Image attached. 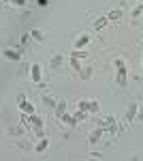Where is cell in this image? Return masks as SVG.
Returning <instances> with one entry per match:
<instances>
[{
  "label": "cell",
  "mask_w": 143,
  "mask_h": 161,
  "mask_svg": "<svg viewBox=\"0 0 143 161\" xmlns=\"http://www.w3.org/2000/svg\"><path fill=\"white\" fill-rule=\"evenodd\" d=\"M115 67H118V86H126L128 84V69H126V62L122 60V58H115Z\"/></svg>",
  "instance_id": "obj_1"
},
{
  "label": "cell",
  "mask_w": 143,
  "mask_h": 161,
  "mask_svg": "<svg viewBox=\"0 0 143 161\" xmlns=\"http://www.w3.org/2000/svg\"><path fill=\"white\" fill-rule=\"evenodd\" d=\"M77 110H85L90 112V114H96V112L100 110V105H98V101H90V99H84L77 103Z\"/></svg>",
  "instance_id": "obj_2"
},
{
  "label": "cell",
  "mask_w": 143,
  "mask_h": 161,
  "mask_svg": "<svg viewBox=\"0 0 143 161\" xmlns=\"http://www.w3.org/2000/svg\"><path fill=\"white\" fill-rule=\"evenodd\" d=\"M100 127H103L107 133H111V136L118 131V129H115V118H113V116H105V118L100 120Z\"/></svg>",
  "instance_id": "obj_3"
},
{
  "label": "cell",
  "mask_w": 143,
  "mask_h": 161,
  "mask_svg": "<svg viewBox=\"0 0 143 161\" xmlns=\"http://www.w3.org/2000/svg\"><path fill=\"white\" fill-rule=\"evenodd\" d=\"M17 105H19V110L26 112V114H34V105L32 103H28L24 95H17Z\"/></svg>",
  "instance_id": "obj_4"
},
{
  "label": "cell",
  "mask_w": 143,
  "mask_h": 161,
  "mask_svg": "<svg viewBox=\"0 0 143 161\" xmlns=\"http://www.w3.org/2000/svg\"><path fill=\"white\" fill-rule=\"evenodd\" d=\"M30 80L34 84H41L43 82V71H41V64H30Z\"/></svg>",
  "instance_id": "obj_5"
},
{
  "label": "cell",
  "mask_w": 143,
  "mask_h": 161,
  "mask_svg": "<svg viewBox=\"0 0 143 161\" xmlns=\"http://www.w3.org/2000/svg\"><path fill=\"white\" fill-rule=\"evenodd\" d=\"M103 133H105V129H103V127L98 125V129H94V131L90 133V137H88V142H90L92 146H94V144H98V142H100V137H103Z\"/></svg>",
  "instance_id": "obj_6"
},
{
  "label": "cell",
  "mask_w": 143,
  "mask_h": 161,
  "mask_svg": "<svg viewBox=\"0 0 143 161\" xmlns=\"http://www.w3.org/2000/svg\"><path fill=\"white\" fill-rule=\"evenodd\" d=\"M137 112H139V103H128V110H126V120H137Z\"/></svg>",
  "instance_id": "obj_7"
},
{
  "label": "cell",
  "mask_w": 143,
  "mask_h": 161,
  "mask_svg": "<svg viewBox=\"0 0 143 161\" xmlns=\"http://www.w3.org/2000/svg\"><path fill=\"white\" fill-rule=\"evenodd\" d=\"M90 35H81V37L77 39V41H75V50H84L85 45H88V43H90Z\"/></svg>",
  "instance_id": "obj_8"
},
{
  "label": "cell",
  "mask_w": 143,
  "mask_h": 161,
  "mask_svg": "<svg viewBox=\"0 0 143 161\" xmlns=\"http://www.w3.org/2000/svg\"><path fill=\"white\" fill-rule=\"evenodd\" d=\"M2 54H4V58H9V60H22V54H19V52L17 50H9V47H7V50L2 52Z\"/></svg>",
  "instance_id": "obj_9"
},
{
  "label": "cell",
  "mask_w": 143,
  "mask_h": 161,
  "mask_svg": "<svg viewBox=\"0 0 143 161\" xmlns=\"http://www.w3.org/2000/svg\"><path fill=\"white\" fill-rule=\"evenodd\" d=\"M62 62H64V56H62V54H54V58H51V62H49V67H51V69H60Z\"/></svg>",
  "instance_id": "obj_10"
},
{
  "label": "cell",
  "mask_w": 143,
  "mask_h": 161,
  "mask_svg": "<svg viewBox=\"0 0 143 161\" xmlns=\"http://www.w3.org/2000/svg\"><path fill=\"white\" fill-rule=\"evenodd\" d=\"M54 110H56V116H58V118H62V116L66 114V101H58V105H56Z\"/></svg>",
  "instance_id": "obj_11"
},
{
  "label": "cell",
  "mask_w": 143,
  "mask_h": 161,
  "mask_svg": "<svg viewBox=\"0 0 143 161\" xmlns=\"http://www.w3.org/2000/svg\"><path fill=\"white\" fill-rule=\"evenodd\" d=\"M122 15H124V13H122V9H113V11H109V13H107L109 22H118Z\"/></svg>",
  "instance_id": "obj_12"
},
{
  "label": "cell",
  "mask_w": 143,
  "mask_h": 161,
  "mask_svg": "<svg viewBox=\"0 0 143 161\" xmlns=\"http://www.w3.org/2000/svg\"><path fill=\"white\" fill-rule=\"evenodd\" d=\"M107 24H109V17H107V15H105V17H98V19L94 22V30H103Z\"/></svg>",
  "instance_id": "obj_13"
},
{
  "label": "cell",
  "mask_w": 143,
  "mask_h": 161,
  "mask_svg": "<svg viewBox=\"0 0 143 161\" xmlns=\"http://www.w3.org/2000/svg\"><path fill=\"white\" fill-rule=\"evenodd\" d=\"M26 133V127L22 123H19V127H11L9 129V136H24Z\"/></svg>",
  "instance_id": "obj_14"
},
{
  "label": "cell",
  "mask_w": 143,
  "mask_h": 161,
  "mask_svg": "<svg viewBox=\"0 0 143 161\" xmlns=\"http://www.w3.org/2000/svg\"><path fill=\"white\" fill-rule=\"evenodd\" d=\"M60 120H64V123L69 125V127H77V123H79V120H77L75 116H71V114H64V116H62Z\"/></svg>",
  "instance_id": "obj_15"
},
{
  "label": "cell",
  "mask_w": 143,
  "mask_h": 161,
  "mask_svg": "<svg viewBox=\"0 0 143 161\" xmlns=\"http://www.w3.org/2000/svg\"><path fill=\"white\" fill-rule=\"evenodd\" d=\"M30 37L34 39V41H45V32L38 30V28H34V30H30Z\"/></svg>",
  "instance_id": "obj_16"
},
{
  "label": "cell",
  "mask_w": 143,
  "mask_h": 161,
  "mask_svg": "<svg viewBox=\"0 0 143 161\" xmlns=\"http://www.w3.org/2000/svg\"><path fill=\"white\" fill-rule=\"evenodd\" d=\"M47 146H49V140H47V137H43V140L36 144L34 150H36V153H45V150H47Z\"/></svg>",
  "instance_id": "obj_17"
},
{
  "label": "cell",
  "mask_w": 143,
  "mask_h": 161,
  "mask_svg": "<svg viewBox=\"0 0 143 161\" xmlns=\"http://www.w3.org/2000/svg\"><path fill=\"white\" fill-rule=\"evenodd\" d=\"M43 103H45V105H49V108H56V105H58V101L54 99L51 95H43Z\"/></svg>",
  "instance_id": "obj_18"
},
{
  "label": "cell",
  "mask_w": 143,
  "mask_h": 161,
  "mask_svg": "<svg viewBox=\"0 0 143 161\" xmlns=\"http://www.w3.org/2000/svg\"><path fill=\"white\" fill-rule=\"evenodd\" d=\"M79 77H81V80H90V77H92V69H90V67H84V69L79 71Z\"/></svg>",
  "instance_id": "obj_19"
},
{
  "label": "cell",
  "mask_w": 143,
  "mask_h": 161,
  "mask_svg": "<svg viewBox=\"0 0 143 161\" xmlns=\"http://www.w3.org/2000/svg\"><path fill=\"white\" fill-rule=\"evenodd\" d=\"M30 123L34 125V129L36 127H43V118H38L36 114H30Z\"/></svg>",
  "instance_id": "obj_20"
},
{
  "label": "cell",
  "mask_w": 143,
  "mask_h": 161,
  "mask_svg": "<svg viewBox=\"0 0 143 161\" xmlns=\"http://www.w3.org/2000/svg\"><path fill=\"white\" fill-rule=\"evenodd\" d=\"M88 114H90V112H85V110H79V112H75L73 116H75L77 120H85V116H88Z\"/></svg>",
  "instance_id": "obj_21"
},
{
  "label": "cell",
  "mask_w": 143,
  "mask_h": 161,
  "mask_svg": "<svg viewBox=\"0 0 143 161\" xmlns=\"http://www.w3.org/2000/svg\"><path fill=\"white\" fill-rule=\"evenodd\" d=\"M71 69H75V71H77V73H79V71H81V69H84V67H81V64H79V60H77V58H71Z\"/></svg>",
  "instance_id": "obj_22"
},
{
  "label": "cell",
  "mask_w": 143,
  "mask_h": 161,
  "mask_svg": "<svg viewBox=\"0 0 143 161\" xmlns=\"http://www.w3.org/2000/svg\"><path fill=\"white\" fill-rule=\"evenodd\" d=\"M85 56H88V52H81V50L71 52V58H85Z\"/></svg>",
  "instance_id": "obj_23"
},
{
  "label": "cell",
  "mask_w": 143,
  "mask_h": 161,
  "mask_svg": "<svg viewBox=\"0 0 143 161\" xmlns=\"http://www.w3.org/2000/svg\"><path fill=\"white\" fill-rule=\"evenodd\" d=\"M34 133H36V137H41V140H43V137H45V129H43V127H36Z\"/></svg>",
  "instance_id": "obj_24"
},
{
  "label": "cell",
  "mask_w": 143,
  "mask_h": 161,
  "mask_svg": "<svg viewBox=\"0 0 143 161\" xmlns=\"http://www.w3.org/2000/svg\"><path fill=\"white\" fill-rule=\"evenodd\" d=\"M141 13H143V11H141V9H139V7H137V9H135V11H132L130 15H132V17H139V15H141Z\"/></svg>",
  "instance_id": "obj_25"
},
{
  "label": "cell",
  "mask_w": 143,
  "mask_h": 161,
  "mask_svg": "<svg viewBox=\"0 0 143 161\" xmlns=\"http://www.w3.org/2000/svg\"><path fill=\"white\" fill-rule=\"evenodd\" d=\"M47 2H49V0H36V4H38V7H43V9L47 7Z\"/></svg>",
  "instance_id": "obj_26"
},
{
  "label": "cell",
  "mask_w": 143,
  "mask_h": 161,
  "mask_svg": "<svg viewBox=\"0 0 143 161\" xmlns=\"http://www.w3.org/2000/svg\"><path fill=\"white\" fill-rule=\"evenodd\" d=\"M137 120H143V108H139V112H137Z\"/></svg>",
  "instance_id": "obj_27"
},
{
  "label": "cell",
  "mask_w": 143,
  "mask_h": 161,
  "mask_svg": "<svg viewBox=\"0 0 143 161\" xmlns=\"http://www.w3.org/2000/svg\"><path fill=\"white\" fill-rule=\"evenodd\" d=\"M13 2H15L17 7H26V0H13Z\"/></svg>",
  "instance_id": "obj_28"
},
{
  "label": "cell",
  "mask_w": 143,
  "mask_h": 161,
  "mask_svg": "<svg viewBox=\"0 0 143 161\" xmlns=\"http://www.w3.org/2000/svg\"><path fill=\"white\" fill-rule=\"evenodd\" d=\"M139 9H141V11H143V2H141V4H139Z\"/></svg>",
  "instance_id": "obj_29"
},
{
  "label": "cell",
  "mask_w": 143,
  "mask_h": 161,
  "mask_svg": "<svg viewBox=\"0 0 143 161\" xmlns=\"http://www.w3.org/2000/svg\"><path fill=\"white\" fill-rule=\"evenodd\" d=\"M141 67H143V60H141Z\"/></svg>",
  "instance_id": "obj_30"
}]
</instances>
